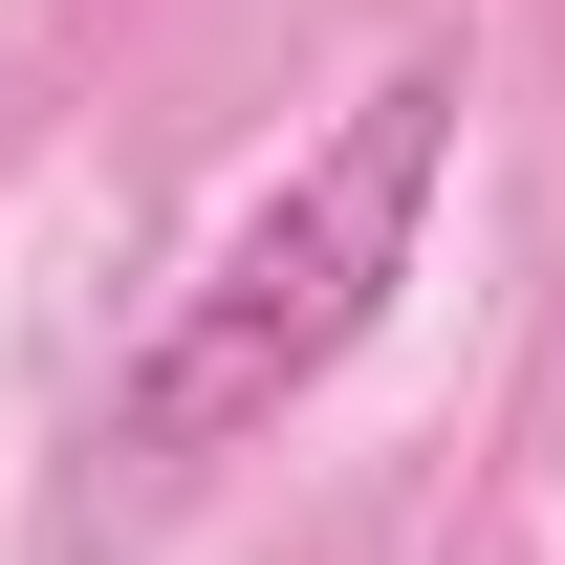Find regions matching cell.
Masks as SVG:
<instances>
[{"instance_id": "cell-1", "label": "cell", "mask_w": 565, "mask_h": 565, "mask_svg": "<svg viewBox=\"0 0 565 565\" xmlns=\"http://www.w3.org/2000/svg\"><path fill=\"white\" fill-rule=\"evenodd\" d=\"M435 174H457V66H392L327 152H282V196L174 282V327L131 349L109 435H131V457H239V435H282L392 327V282H414V239H435Z\"/></svg>"}]
</instances>
